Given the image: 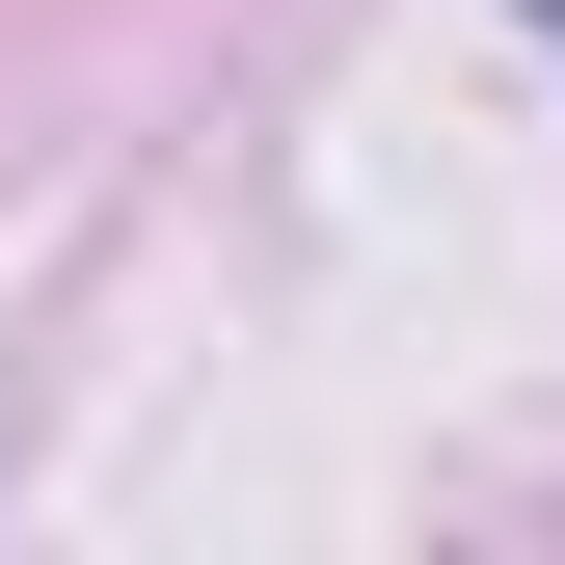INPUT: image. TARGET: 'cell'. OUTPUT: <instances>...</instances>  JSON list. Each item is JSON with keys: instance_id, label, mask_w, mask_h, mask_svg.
Here are the masks:
<instances>
[{"instance_id": "cell-1", "label": "cell", "mask_w": 565, "mask_h": 565, "mask_svg": "<svg viewBox=\"0 0 565 565\" xmlns=\"http://www.w3.org/2000/svg\"><path fill=\"white\" fill-rule=\"evenodd\" d=\"M539 28H565V0H539Z\"/></svg>"}]
</instances>
